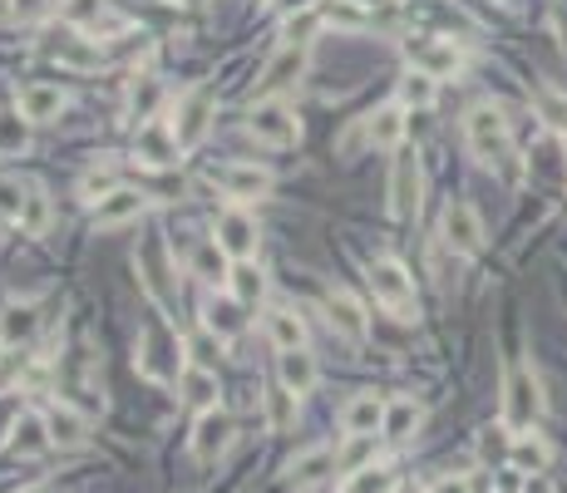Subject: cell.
Masks as SVG:
<instances>
[{
	"label": "cell",
	"mask_w": 567,
	"mask_h": 493,
	"mask_svg": "<svg viewBox=\"0 0 567 493\" xmlns=\"http://www.w3.org/2000/svg\"><path fill=\"white\" fill-rule=\"evenodd\" d=\"M538 415H543V385H538L533 365H508V376H503V425L533 429Z\"/></svg>",
	"instance_id": "obj_1"
},
{
	"label": "cell",
	"mask_w": 567,
	"mask_h": 493,
	"mask_svg": "<svg viewBox=\"0 0 567 493\" xmlns=\"http://www.w3.org/2000/svg\"><path fill=\"white\" fill-rule=\"evenodd\" d=\"M464 143H469V153L483 163L508 159V118L493 104H474L469 114H464Z\"/></svg>",
	"instance_id": "obj_2"
},
{
	"label": "cell",
	"mask_w": 567,
	"mask_h": 493,
	"mask_svg": "<svg viewBox=\"0 0 567 493\" xmlns=\"http://www.w3.org/2000/svg\"><path fill=\"white\" fill-rule=\"evenodd\" d=\"M213 114H217V94L207 85L188 89V94L178 99V109H173V134H178L182 149H198V143L207 139V129H213Z\"/></svg>",
	"instance_id": "obj_3"
},
{
	"label": "cell",
	"mask_w": 567,
	"mask_h": 493,
	"mask_svg": "<svg viewBox=\"0 0 567 493\" xmlns=\"http://www.w3.org/2000/svg\"><path fill=\"white\" fill-rule=\"evenodd\" d=\"M247 134L257 143H267V149H291V143L301 139V124L281 99H262V104L252 109V118H247Z\"/></svg>",
	"instance_id": "obj_4"
},
{
	"label": "cell",
	"mask_w": 567,
	"mask_h": 493,
	"mask_svg": "<svg viewBox=\"0 0 567 493\" xmlns=\"http://www.w3.org/2000/svg\"><path fill=\"white\" fill-rule=\"evenodd\" d=\"M370 291L375 301L386 306V312H395L400 321H410L415 316V281L405 277V267L400 262H370Z\"/></svg>",
	"instance_id": "obj_5"
},
{
	"label": "cell",
	"mask_w": 567,
	"mask_h": 493,
	"mask_svg": "<svg viewBox=\"0 0 567 493\" xmlns=\"http://www.w3.org/2000/svg\"><path fill=\"white\" fill-rule=\"evenodd\" d=\"M419 188H425V168H419V153H400L395 159V173H390V213L400 217V223H410V217L419 213Z\"/></svg>",
	"instance_id": "obj_6"
},
{
	"label": "cell",
	"mask_w": 567,
	"mask_h": 493,
	"mask_svg": "<svg viewBox=\"0 0 567 493\" xmlns=\"http://www.w3.org/2000/svg\"><path fill=\"white\" fill-rule=\"evenodd\" d=\"M178 365H182V341L168 331V326H153V331L143 336L139 370L149 380H168V376H178Z\"/></svg>",
	"instance_id": "obj_7"
},
{
	"label": "cell",
	"mask_w": 567,
	"mask_h": 493,
	"mask_svg": "<svg viewBox=\"0 0 567 493\" xmlns=\"http://www.w3.org/2000/svg\"><path fill=\"white\" fill-rule=\"evenodd\" d=\"M143 213H149V193H139V188H114V193L99 198V207H94V227L114 232V227L139 223Z\"/></svg>",
	"instance_id": "obj_8"
},
{
	"label": "cell",
	"mask_w": 567,
	"mask_h": 493,
	"mask_svg": "<svg viewBox=\"0 0 567 493\" xmlns=\"http://www.w3.org/2000/svg\"><path fill=\"white\" fill-rule=\"evenodd\" d=\"M306 60H311V54H306V45H287V50H277V54H272V60H267V69H262L257 89H262V94H267V99H277L281 89H291L301 75H306Z\"/></svg>",
	"instance_id": "obj_9"
},
{
	"label": "cell",
	"mask_w": 567,
	"mask_h": 493,
	"mask_svg": "<svg viewBox=\"0 0 567 493\" xmlns=\"http://www.w3.org/2000/svg\"><path fill=\"white\" fill-rule=\"evenodd\" d=\"M257 223L242 213V207H232V213H223V223H217V246H223L232 262H252L257 257Z\"/></svg>",
	"instance_id": "obj_10"
},
{
	"label": "cell",
	"mask_w": 567,
	"mask_h": 493,
	"mask_svg": "<svg viewBox=\"0 0 567 493\" xmlns=\"http://www.w3.org/2000/svg\"><path fill=\"white\" fill-rule=\"evenodd\" d=\"M134 153H139L149 168H168V163L182 159V143H178V134H173V124L149 118V124L139 129V139H134Z\"/></svg>",
	"instance_id": "obj_11"
},
{
	"label": "cell",
	"mask_w": 567,
	"mask_h": 493,
	"mask_svg": "<svg viewBox=\"0 0 567 493\" xmlns=\"http://www.w3.org/2000/svg\"><path fill=\"white\" fill-rule=\"evenodd\" d=\"M410 65L429 79H450V75H459L464 54L454 50V40H419V45H410Z\"/></svg>",
	"instance_id": "obj_12"
},
{
	"label": "cell",
	"mask_w": 567,
	"mask_h": 493,
	"mask_svg": "<svg viewBox=\"0 0 567 493\" xmlns=\"http://www.w3.org/2000/svg\"><path fill=\"white\" fill-rule=\"evenodd\" d=\"M217 188H223L232 203H252V198H262L272 188V173L257 168V163H227V168L217 173Z\"/></svg>",
	"instance_id": "obj_13"
},
{
	"label": "cell",
	"mask_w": 567,
	"mask_h": 493,
	"mask_svg": "<svg viewBox=\"0 0 567 493\" xmlns=\"http://www.w3.org/2000/svg\"><path fill=\"white\" fill-rule=\"evenodd\" d=\"M444 242H450L454 252H464V257H474V252L483 246V223H479V213H474L469 203L444 207Z\"/></svg>",
	"instance_id": "obj_14"
},
{
	"label": "cell",
	"mask_w": 567,
	"mask_h": 493,
	"mask_svg": "<svg viewBox=\"0 0 567 493\" xmlns=\"http://www.w3.org/2000/svg\"><path fill=\"white\" fill-rule=\"evenodd\" d=\"M232 444V419L223 415V409H203V419H198V429H193V454L198 459H217V454Z\"/></svg>",
	"instance_id": "obj_15"
},
{
	"label": "cell",
	"mask_w": 567,
	"mask_h": 493,
	"mask_svg": "<svg viewBox=\"0 0 567 493\" xmlns=\"http://www.w3.org/2000/svg\"><path fill=\"white\" fill-rule=\"evenodd\" d=\"M21 114L30 124H50V118L65 114V89L60 85H25L21 89Z\"/></svg>",
	"instance_id": "obj_16"
},
{
	"label": "cell",
	"mask_w": 567,
	"mask_h": 493,
	"mask_svg": "<svg viewBox=\"0 0 567 493\" xmlns=\"http://www.w3.org/2000/svg\"><path fill=\"white\" fill-rule=\"evenodd\" d=\"M277 370H281V385H287L291 395H311V390H316V376H322L306 345H301V351H281V365H277Z\"/></svg>",
	"instance_id": "obj_17"
},
{
	"label": "cell",
	"mask_w": 567,
	"mask_h": 493,
	"mask_svg": "<svg viewBox=\"0 0 567 493\" xmlns=\"http://www.w3.org/2000/svg\"><path fill=\"white\" fill-rule=\"evenodd\" d=\"M227 252L223 246H217V237H203V242L193 246V257H188V267H193V277H203L207 287H223L227 277H232V271H227Z\"/></svg>",
	"instance_id": "obj_18"
},
{
	"label": "cell",
	"mask_w": 567,
	"mask_h": 493,
	"mask_svg": "<svg viewBox=\"0 0 567 493\" xmlns=\"http://www.w3.org/2000/svg\"><path fill=\"white\" fill-rule=\"evenodd\" d=\"M267 336L277 351H301L306 345V321H301L291 306H272L267 312Z\"/></svg>",
	"instance_id": "obj_19"
},
{
	"label": "cell",
	"mask_w": 567,
	"mask_h": 493,
	"mask_svg": "<svg viewBox=\"0 0 567 493\" xmlns=\"http://www.w3.org/2000/svg\"><path fill=\"white\" fill-rule=\"evenodd\" d=\"M341 425H345V434H375V429L386 425V400L355 395L351 405L341 409Z\"/></svg>",
	"instance_id": "obj_20"
},
{
	"label": "cell",
	"mask_w": 567,
	"mask_h": 493,
	"mask_svg": "<svg viewBox=\"0 0 567 493\" xmlns=\"http://www.w3.org/2000/svg\"><path fill=\"white\" fill-rule=\"evenodd\" d=\"M326 312H331V326L341 336L365 341V312H361V301H355L351 291H331V296H326Z\"/></svg>",
	"instance_id": "obj_21"
},
{
	"label": "cell",
	"mask_w": 567,
	"mask_h": 493,
	"mask_svg": "<svg viewBox=\"0 0 567 493\" xmlns=\"http://www.w3.org/2000/svg\"><path fill=\"white\" fill-rule=\"evenodd\" d=\"M547 459H553V450H547L538 434H514V444H508V464H514L518 473H543L547 469Z\"/></svg>",
	"instance_id": "obj_22"
},
{
	"label": "cell",
	"mask_w": 567,
	"mask_h": 493,
	"mask_svg": "<svg viewBox=\"0 0 567 493\" xmlns=\"http://www.w3.org/2000/svg\"><path fill=\"white\" fill-rule=\"evenodd\" d=\"M50 54H54V60H60V65H70V69H99V60H104V54H99L94 45H89L79 30L60 35V40L50 45Z\"/></svg>",
	"instance_id": "obj_23"
},
{
	"label": "cell",
	"mask_w": 567,
	"mask_h": 493,
	"mask_svg": "<svg viewBox=\"0 0 567 493\" xmlns=\"http://www.w3.org/2000/svg\"><path fill=\"white\" fill-rule=\"evenodd\" d=\"M365 134H370L375 149H400V139H405V109H400V104H386L380 114H370Z\"/></svg>",
	"instance_id": "obj_24"
},
{
	"label": "cell",
	"mask_w": 567,
	"mask_h": 493,
	"mask_svg": "<svg viewBox=\"0 0 567 493\" xmlns=\"http://www.w3.org/2000/svg\"><path fill=\"white\" fill-rule=\"evenodd\" d=\"M45 429L54 444H85V415H75V405H50L45 409Z\"/></svg>",
	"instance_id": "obj_25"
},
{
	"label": "cell",
	"mask_w": 567,
	"mask_h": 493,
	"mask_svg": "<svg viewBox=\"0 0 567 493\" xmlns=\"http://www.w3.org/2000/svg\"><path fill=\"white\" fill-rule=\"evenodd\" d=\"M35 331H40V312H35V306H5V312H0V341L5 345L35 341Z\"/></svg>",
	"instance_id": "obj_26"
},
{
	"label": "cell",
	"mask_w": 567,
	"mask_h": 493,
	"mask_svg": "<svg viewBox=\"0 0 567 493\" xmlns=\"http://www.w3.org/2000/svg\"><path fill=\"white\" fill-rule=\"evenodd\" d=\"M178 390H182V400H188L193 409H213L217 405V376H213V370H203V365H188L182 380H178Z\"/></svg>",
	"instance_id": "obj_27"
},
{
	"label": "cell",
	"mask_w": 567,
	"mask_h": 493,
	"mask_svg": "<svg viewBox=\"0 0 567 493\" xmlns=\"http://www.w3.org/2000/svg\"><path fill=\"white\" fill-rule=\"evenodd\" d=\"M291 483H322L326 473H336V450H311V454H301V459H291Z\"/></svg>",
	"instance_id": "obj_28"
},
{
	"label": "cell",
	"mask_w": 567,
	"mask_h": 493,
	"mask_svg": "<svg viewBox=\"0 0 567 493\" xmlns=\"http://www.w3.org/2000/svg\"><path fill=\"white\" fill-rule=\"evenodd\" d=\"M50 429H45V415H30V409H21V419H15V450L21 454H45L50 450Z\"/></svg>",
	"instance_id": "obj_29"
},
{
	"label": "cell",
	"mask_w": 567,
	"mask_h": 493,
	"mask_svg": "<svg viewBox=\"0 0 567 493\" xmlns=\"http://www.w3.org/2000/svg\"><path fill=\"white\" fill-rule=\"evenodd\" d=\"M207 331L213 336H237L242 331V301H232V296L207 301Z\"/></svg>",
	"instance_id": "obj_30"
},
{
	"label": "cell",
	"mask_w": 567,
	"mask_h": 493,
	"mask_svg": "<svg viewBox=\"0 0 567 493\" xmlns=\"http://www.w3.org/2000/svg\"><path fill=\"white\" fill-rule=\"evenodd\" d=\"M415 425H419V405L415 400H395V405H386V434L390 440H410L415 434Z\"/></svg>",
	"instance_id": "obj_31"
},
{
	"label": "cell",
	"mask_w": 567,
	"mask_h": 493,
	"mask_svg": "<svg viewBox=\"0 0 567 493\" xmlns=\"http://www.w3.org/2000/svg\"><path fill=\"white\" fill-rule=\"evenodd\" d=\"M267 425L277 429V434L297 425V395H291L287 385H272L267 390Z\"/></svg>",
	"instance_id": "obj_32"
},
{
	"label": "cell",
	"mask_w": 567,
	"mask_h": 493,
	"mask_svg": "<svg viewBox=\"0 0 567 493\" xmlns=\"http://www.w3.org/2000/svg\"><path fill=\"white\" fill-rule=\"evenodd\" d=\"M370 459H375V434H351V444L336 454V469H341V473H361Z\"/></svg>",
	"instance_id": "obj_33"
},
{
	"label": "cell",
	"mask_w": 567,
	"mask_h": 493,
	"mask_svg": "<svg viewBox=\"0 0 567 493\" xmlns=\"http://www.w3.org/2000/svg\"><path fill=\"white\" fill-rule=\"evenodd\" d=\"M50 217H54L50 198H45L40 188H35V193L25 198V213H21V227H25V232H30V237H45V232H50Z\"/></svg>",
	"instance_id": "obj_34"
},
{
	"label": "cell",
	"mask_w": 567,
	"mask_h": 493,
	"mask_svg": "<svg viewBox=\"0 0 567 493\" xmlns=\"http://www.w3.org/2000/svg\"><path fill=\"white\" fill-rule=\"evenodd\" d=\"M533 104H538V114H543L553 129H567V94H557V89L538 85V89H533Z\"/></svg>",
	"instance_id": "obj_35"
},
{
	"label": "cell",
	"mask_w": 567,
	"mask_h": 493,
	"mask_svg": "<svg viewBox=\"0 0 567 493\" xmlns=\"http://www.w3.org/2000/svg\"><path fill=\"white\" fill-rule=\"evenodd\" d=\"M25 124H30V118H25L21 109H15V114H0V153H21L25 149V139H30Z\"/></svg>",
	"instance_id": "obj_36"
},
{
	"label": "cell",
	"mask_w": 567,
	"mask_h": 493,
	"mask_svg": "<svg viewBox=\"0 0 567 493\" xmlns=\"http://www.w3.org/2000/svg\"><path fill=\"white\" fill-rule=\"evenodd\" d=\"M232 291H237V301H242V306H252V301H262V291H267V281H262V271L257 267H237L232 271Z\"/></svg>",
	"instance_id": "obj_37"
},
{
	"label": "cell",
	"mask_w": 567,
	"mask_h": 493,
	"mask_svg": "<svg viewBox=\"0 0 567 493\" xmlns=\"http://www.w3.org/2000/svg\"><path fill=\"white\" fill-rule=\"evenodd\" d=\"M341 493H395V479L386 469H361Z\"/></svg>",
	"instance_id": "obj_38"
},
{
	"label": "cell",
	"mask_w": 567,
	"mask_h": 493,
	"mask_svg": "<svg viewBox=\"0 0 567 493\" xmlns=\"http://www.w3.org/2000/svg\"><path fill=\"white\" fill-rule=\"evenodd\" d=\"M25 188L15 178H0V217H11V223H21V213H25Z\"/></svg>",
	"instance_id": "obj_39"
},
{
	"label": "cell",
	"mask_w": 567,
	"mask_h": 493,
	"mask_svg": "<svg viewBox=\"0 0 567 493\" xmlns=\"http://www.w3.org/2000/svg\"><path fill=\"white\" fill-rule=\"evenodd\" d=\"M405 104H419V109H429V104H434V79H429V75H419V69H415V75L405 79Z\"/></svg>",
	"instance_id": "obj_40"
},
{
	"label": "cell",
	"mask_w": 567,
	"mask_h": 493,
	"mask_svg": "<svg viewBox=\"0 0 567 493\" xmlns=\"http://www.w3.org/2000/svg\"><path fill=\"white\" fill-rule=\"evenodd\" d=\"M99 11H104V0H65L70 25H99Z\"/></svg>",
	"instance_id": "obj_41"
},
{
	"label": "cell",
	"mask_w": 567,
	"mask_h": 493,
	"mask_svg": "<svg viewBox=\"0 0 567 493\" xmlns=\"http://www.w3.org/2000/svg\"><path fill=\"white\" fill-rule=\"evenodd\" d=\"M118 182H114V173L109 168H94V173H85V182H79V193L85 198H104V193H114Z\"/></svg>",
	"instance_id": "obj_42"
},
{
	"label": "cell",
	"mask_w": 567,
	"mask_h": 493,
	"mask_svg": "<svg viewBox=\"0 0 567 493\" xmlns=\"http://www.w3.org/2000/svg\"><path fill=\"white\" fill-rule=\"evenodd\" d=\"M153 104H159V85H153V79L134 85V114H139V118H149V114H153Z\"/></svg>",
	"instance_id": "obj_43"
},
{
	"label": "cell",
	"mask_w": 567,
	"mask_h": 493,
	"mask_svg": "<svg viewBox=\"0 0 567 493\" xmlns=\"http://www.w3.org/2000/svg\"><path fill=\"white\" fill-rule=\"evenodd\" d=\"M311 30H316V15H311V11L301 15V21H287V40H291V45H306Z\"/></svg>",
	"instance_id": "obj_44"
},
{
	"label": "cell",
	"mask_w": 567,
	"mask_h": 493,
	"mask_svg": "<svg viewBox=\"0 0 567 493\" xmlns=\"http://www.w3.org/2000/svg\"><path fill=\"white\" fill-rule=\"evenodd\" d=\"M50 0H15V15H45Z\"/></svg>",
	"instance_id": "obj_45"
},
{
	"label": "cell",
	"mask_w": 567,
	"mask_h": 493,
	"mask_svg": "<svg viewBox=\"0 0 567 493\" xmlns=\"http://www.w3.org/2000/svg\"><path fill=\"white\" fill-rule=\"evenodd\" d=\"M434 493H469V483H464V479H444Z\"/></svg>",
	"instance_id": "obj_46"
},
{
	"label": "cell",
	"mask_w": 567,
	"mask_h": 493,
	"mask_svg": "<svg viewBox=\"0 0 567 493\" xmlns=\"http://www.w3.org/2000/svg\"><path fill=\"white\" fill-rule=\"evenodd\" d=\"M15 21V0H0V25Z\"/></svg>",
	"instance_id": "obj_47"
},
{
	"label": "cell",
	"mask_w": 567,
	"mask_h": 493,
	"mask_svg": "<svg viewBox=\"0 0 567 493\" xmlns=\"http://www.w3.org/2000/svg\"><path fill=\"white\" fill-rule=\"evenodd\" d=\"M30 493H40V489H30Z\"/></svg>",
	"instance_id": "obj_48"
}]
</instances>
